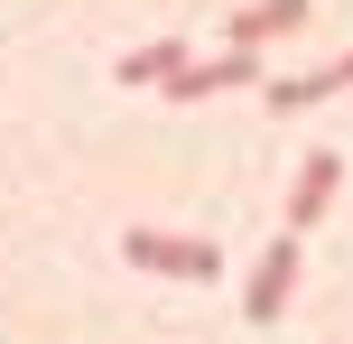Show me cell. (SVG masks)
<instances>
[{"mask_svg":"<svg viewBox=\"0 0 353 344\" xmlns=\"http://www.w3.org/2000/svg\"><path fill=\"white\" fill-rule=\"evenodd\" d=\"M121 261H130V270H159V279H214V270H223V261H214V242L149 233V223H130V233H121Z\"/></svg>","mask_w":353,"mask_h":344,"instance_id":"6da1fadb","label":"cell"},{"mask_svg":"<svg viewBox=\"0 0 353 344\" xmlns=\"http://www.w3.org/2000/svg\"><path fill=\"white\" fill-rule=\"evenodd\" d=\"M298 270H307V261H298V233H279L261 261H251V289H242V316H251V326H279V316H288Z\"/></svg>","mask_w":353,"mask_h":344,"instance_id":"7a4b0ae2","label":"cell"},{"mask_svg":"<svg viewBox=\"0 0 353 344\" xmlns=\"http://www.w3.org/2000/svg\"><path fill=\"white\" fill-rule=\"evenodd\" d=\"M335 186H344V159H335V149H307V159H298V186H288V223H279V233H307V223L335 205Z\"/></svg>","mask_w":353,"mask_h":344,"instance_id":"3957f363","label":"cell"},{"mask_svg":"<svg viewBox=\"0 0 353 344\" xmlns=\"http://www.w3.org/2000/svg\"><path fill=\"white\" fill-rule=\"evenodd\" d=\"M232 84H261V56H251V47H232V56H195L168 93H176V103H205V93H232Z\"/></svg>","mask_w":353,"mask_h":344,"instance_id":"277c9868","label":"cell"},{"mask_svg":"<svg viewBox=\"0 0 353 344\" xmlns=\"http://www.w3.org/2000/svg\"><path fill=\"white\" fill-rule=\"evenodd\" d=\"M344 84H353V47L335 65H316V74H279V84H270V112H307V103H325V93H344Z\"/></svg>","mask_w":353,"mask_h":344,"instance_id":"5b68a950","label":"cell"},{"mask_svg":"<svg viewBox=\"0 0 353 344\" xmlns=\"http://www.w3.org/2000/svg\"><path fill=\"white\" fill-rule=\"evenodd\" d=\"M186 65H195V56H186V37H159V47H130L112 74H121V84H176Z\"/></svg>","mask_w":353,"mask_h":344,"instance_id":"8992f818","label":"cell"},{"mask_svg":"<svg viewBox=\"0 0 353 344\" xmlns=\"http://www.w3.org/2000/svg\"><path fill=\"white\" fill-rule=\"evenodd\" d=\"M307 19V0H251L242 19H232V47H261V37H288Z\"/></svg>","mask_w":353,"mask_h":344,"instance_id":"52a82bcc","label":"cell"}]
</instances>
